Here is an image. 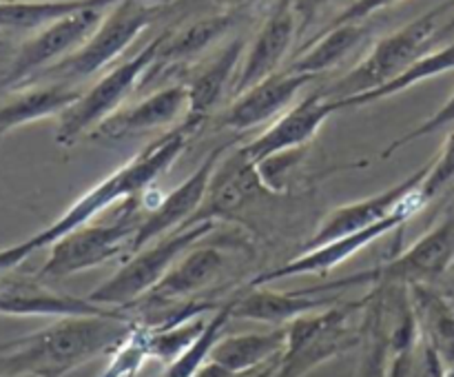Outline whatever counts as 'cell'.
<instances>
[{"mask_svg": "<svg viewBox=\"0 0 454 377\" xmlns=\"http://www.w3.org/2000/svg\"><path fill=\"white\" fill-rule=\"evenodd\" d=\"M129 310L120 315L58 318L49 326L0 344V375L65 377L74 368L114 353L136 328Z\"/></svg>", "mask_w": 454, "mask_h": 377, "instance_id": "cell-1", "label": "cell"}, {"mask_svg": "<svg viewBox=\"0 0 454 377\" xmlns=\"http://www.w3.org/2000/svg\"><path fill=\"white\" fill-rule=\"evenodd\" d=\"M198 131L195 127H191L189 122L182 120L176 129L162 133L160 137L151 140L140 153L133 155L129 162H124L122 167L115 169L114 173L105 177L102 182H98L96 186L87 191L84 195H80L56 222H51L49 226L40 229L35 235L40 248H47L56 242L58 238L67 235L69 231L78 229V226L89 224L93 217L98 216L105 208L114 207L115 202H129L136 195H140L142 191L149 189L164 171L171 169V164H176V160L189 146L191 136Z\"/></svg>", "mask_w": 454, "mask_h": 377, "instance_id": "cell-2", "label": "cell"}, {"mask_svg": "<svg viewBox=\"0 0 454 377\" xmlns=\"http://www.w3.org/2000/svg\"><path fill=\"white\" fill-rule=\"evenodd\" d=\"M454 7V0H443L437 7L428 9L419 18L411 20L408 25L399 27L393 34L377 40L366 58L357 67L341 75L333 87L322 89L331 100H344V98L362 96V93L377 91L393 82L395 78L411 69L419 58L433 51L437 43V34L443 27V18Z\"/></svg>", "mask_w": 454, "mask_h": 377, "instance_id": "cell-3", "label": "cell"}, {"mask_svg": "<svg viewBox=\"0 0 454 377\" xmlns=\"http://www.w3.org/2000/svg\"><path fill=\"white\" fill-rule=\"evenodd\" d=\"M366 302L368 295L355 302H337L331 309L293 319L288 324L286 349L270 377H306L322 364L362 344L364 318L362 322L353 318L366 309Z\"/></svg>", "mask_w": 454, "mask_h": 377, "instance_id": "cell-4", "label": "cell"}, {"mask_svg": "<svg viewBox=\"0 0 454 377\" xmlns=\"http://www.w3.org/2000/svg\"><path fill=\"white\" fill-rule=\"evenodd\" d=\"M162 3L167 0H120L106 9L105 18L91 35L53 67L35 75L29 84L38 82H67L75 84L91 78L98 71L109 67L118 56H122L133 40L160 16ZM27 84V87H29Z\"/></svg>", "mask_w": 454, "mask_h": 377, "instance_id": "cell-5", "label": "cell"}, {"mask_svg": "<svg viewBox=\"0 0 454 377\" xmlns=\"http://www.w3.org/2000/svg\"><path fill=\"white\" fill-rule=\"evenodd\" d=\"M213 229H215V222H198V224L180 226L153 240L140 251L131 253L129 260L109 279L89 293V297L98 304L129 310L173 269V264L186 251H191L200 240L213 233Z\"/></svg>", "mask_w": 454, "mask_h": 377, "instance_id": "cell-6", "label": "cell"}, {"mask_svg": "<svg viewBox=\"0 0 454 377\" xmlns=\"http://www.w3.org/2000/svg\"><path fill=\"white\" fill-rule=\"evenodd\" d=\"M167 35L168 31L160 34L145 49H140L136 56L115 65L98 82H93L87 91L80 93L78 100L60 115L56 131L58 145L74 146L80 137L96 131L105 120L118 114L120 105L131 96L133 89L145 82L146 74L158 60L160 49H162Z\"/></svg>", "mask_w": 454, "mask_h": 377, "instance_id": "cell-7", "label": "cell"}, {"mask_svg": "<svg viewBox=\"0 0 454 377\" xmlns=\"http://www.w3.org/2000/svg\"><path fill=\"white\" fill-rule=\"evenodd\" d=\"M454 264V213L421 235L415 244L386 264L322 284V291L340 293L353 287H415L433 284Z\"/></svg>", "mask_w": 454, "mask_h": 377, "instance_id": "cell-8", "label": "cell"}, {"mask_svg": "<svg viewBox=\"0 0 454 377\" xmlns=\"http://www.w3.org/2000/svg\"><path fill=\"white\" fill-rule=\"evenodd\" d=\"M105 13L106 9H84L35 31L18 47L9 67L0 69V93L27 87L35 75L74 53L96 31Z\"/></svg>", "mask_w": 454, "mask_h": 377, "instance_id": "cell-9", "label": "cell"}, {"mask_svg": "<svg viewBox=\"0 0 454 377\" xmlns=\"http://www.w3.org/2000/svg\"><path fill=\"white\" fill-rule=\"evenodd\" d=\"M137 224L133 216L120 217L109 224H82L58 238L49 247V257L35 275L43 279H62L82 271L96 269L105 262L131 253Z\"/></svg>", "mask_w": 454, "mask_h": 377, "instance_id": "cell-10", "label": "cell"}, {"mask_svg": "<svg viewBox=\"0 0 454 377\" xmlns=\"http://www.w3.org/2000/svg\"><path fill=\"white\" fill-rule=\"evenodd\" d=\"M426 207V202L421 200L419 189L412 193V198L408 200V204L403 208H399L397 213H393L386 220L377 222V224L368 226V229L355 231V233L341 235V238L331 240V242L322 244V247L306 248L300 255L288 260L286 264H279L275 269L262 271L260 275L251 279V287H266V284L279 282V279L297 278V275H324L328 271L337 269L340 264H344L346 260H350L353 255H357L362 248H366L368 244L377 242L380 238L388 235L390 231L399 229V226L406 224L412 216L421 211Z\"/></svg>", "mask_w": 454, "mask_h": 377, "instance_id": "cell-11", "label": "cell"}, {"mask_svg": "<svg viewBox=\"0 0 454 377\" xmlns=\"http://www.w3.org/2000/svg\"><path fill=\"white\" fill-rule=\"evenodd\" d=\"M114 309L93 302L91 297L53 291L38 275L12 271L0 278V315L12 318H82V315H120Z\"/></svg>", "mask_w": 454, "mask_h": 377, "instance_id": "cell-12", "label": "cell"}, {"mask_svg": "<svg viewBox=\"0 0 454 377\" xmlns=\"http://www.w3.org/2000/svg\"><path fill=\"white\" fill-rule=\"evenodd\" d=\"M264 193H270V191L262 180L257 162L251 158L247 146H238L231 153L226 151L213 171L202 207L184 226L198 224V222L229 220Z\"/></svg>", "mask_w": 454, "mask_h": 377, "instance_id": "cell-13", "label": "cell"}, {"mask_svg": "<svg viewBox=\"0 0 454 377\" xmlns=\"http://www.w3.org/2000/svg\"><path fill=\"white\" fill-rule=\"evenodd\" d=\"M226 151H229V145L215 146V149L200 162V167L195 169L177 189H173L171 193L164 195V198L151 208L149 216L137 224V231L136 235H133L131 242V253L140 251L142 247H146V244L153 242V240L162 238V235L184 226L186 222L200 211L204 198H207L213 171H215L217 162H220L222 155H224ZM131 253H129V255H131Z\"/></svg>", "mask_w": 454, "mask_h": 377, "instance_id": "cell-14", "label": "cell"}, {"mask_svg": "<svg viewBox=\"0 0 454 377\" xmlns=\"http://www.w3.org/2000/svg\"><path fill=\"white\" fill-rule=\"evenodd\" d=\"M295 40V0H278L269 16H266L264 25L260 27V31L253 38V43L248 44L247 53H244L242 67H239L238 78H235V96L251 89L253 84L266 80L269 75L278 74Z\"/></svg>", "mask_w": 454, "mask_h": 377, "instance_id": "cell-15", "label": "cell"}, {"mask_svg": "<svg viewBox=\"0 0 454 377\" xmlns=\"http://www.w3.org/2000/svg\"><path fill=\"white\" fill-rule=\"evenodd\" d=\"M430 162L426 167L417 169L412 176H408L406 180H402L399 185L390 186V189L381 191V193L371 195V198H364L359 202L344 204V207L335 208V211L328 213L324 217V222L319 224V229L315 231L313 238L304 244L301 251L306 248L322 247V244L331 242V240L341 238V235L355 233V231L368 229V226L377 224V222L386 220L393 213H397L399 208H403L408 204V200L412 198L419 185L424 182L426 173H428Z\"/></svg>", "mask_w": 454, "mask_h": 377, "instance_id": "cell-16", "label": "cell"}, {"mask_svg": "<svg viewBox=\"0 0 454 377\" xmlns=\"http://www.w3.org/2000/svg\"><path fill=\"white\" fill-rule=\"evenodd\" d=\"M333 114L335 105L331 98L324 91H315L284 111L264 133L244 146L255 162L286 151L306 149Z\"/></svg>", "mask_w": 454, "mask_h": 377, "instance_id": "cell-17", "label": "cell"}, {"mask_svg": "<svg viewBox=\"0 0 454 377\" xmlns=\"http://www.w3.org/2000/svg\"><path fill=\"white\" fill-rule=\"evenodd\" d=\"M340 302L337 293H322L317 287L301 291H273L266 287H251L231 297L233 319H251L270 326H288L301 315L331 309Z\"/></svg>", "mask_w": 454, "mask_h": 377, "instance_id": "cell-18", "label": "cell"}, {"mask_svg": "<svg viewBox=\"0 0 454 377\" xmlns=\"http://www.w3.org/2000/svg\"><path fill=\"white\" fill-rule=\"evenodd\" d=\"M315 78L317 75L295 74L288 69L278 71L235 96L233 105L226 109L224 118H222V124L233 131H248L253 127H260V124L282 115L295 100L297 93Z\"/></svg>", "mask_w": 454, "mask_h": 377, "instance_id": "cell-19", "label": "cell"}, {"mask_svg": "<svg viewBox=\"0 0 454 377\" xmlns=\"http://www.w3.org/2000/svg\"><path fill=\"white\" fill-rule=\"evenodd\" d=\"M224 269L226 255L217 247L191 248V251H186L184 255L173 264V269L137 302L145 304L146 309H162V306L180 304V302L189 300V297L211 288L213 284L222 278Z\"/></svg>", "mask_w": 454, "mask_h": 377, "instance_id": "cell-20", "label": "cell"}, {"mask_svg": "<svg viewBox=\"0 0 454 377\" xmlns=\"http://www.w3.org/2000/svg\"><path fill=\"white\" fill-rule=\"evenodd\" d=\"M189 111V89L186 84H168L158 89L137 105L129 109H120L109 120L96 129L98 137L120 140V137L137 136V133L155 131V129L171 127L173 122H182Z\"/></svg>", "mask_w": 454, "mask_h": 377, "instance_id": "cell-21", "label": "cell"}, {"mask_svg": "<svg viewBox=\"0 0 454 377\" xmlns=\"http://www.w3.org/2000/svg\"><path fill=\"white\" fill-rule=\"evenodd\" d=\"M244 53H247V40H231L191 82H186V89H189V111H186L184 122L200 129L207 122L211 111L229 93H233L235 78H238Z\"/></svg>", "mask_w": 454, "mask_h": 377, "instance_id": "cell-22", "label": "cell"}, {"mask_svg": "<svg viewBox=\"0 0 454 377\" xmlns=\"http://www.w3.org/2000/svg\"><path fill=\"white\" fill-rule=\"evenodd\" d=\"M80 93L82 91L78 87L67 82H38L16 89L9 100L0 102V137L22 124L38 122L51 115L60 118L78 100Z\"/></svg>", "mask_w": 454, "mask_h": 377, "instance_id": "cell-23", "label": "cell"}, {"mask_svg": "<svg viewBox=\"0 0 454 377\" xmlns=\"http://www.w3.org/2000/svg\"><path fill=\"white\" fill-rule=\"evenodd\" d=\"M368 35H371V27L366 22H344V25L326 27L317 31L309 43L301 44L286 69L310 75L326 74L333 67L341 65Z\"/></svg>", "mask_w": 454, "mask_h": 377, "instance_id": "cell-24", "label": "cell"}, {"mask_svg": "<svg viewBox=\"0 0 454 377\" xmlns=\"http://www.w3.org/2000/svg\"><path fill=\"white\" fill-rule=\"evenodd\" d=\"M288 326H273L262 333L222 335L211 350L213 362L233 373H253L269 366L286 349Z\"/></svg>", "mask_w": 454, "mask_h": 377, "instance_id": "cell-25", "label": "cell"}, {"mask_svg": "<svg viewBox=\"0 0 454 377\" xmlns=\"http://www.w3.org/2000/svg\"><path fill=\"white\" fill-rule=\"evenodd\" d=\"M235 18H238L235 12H222L213 13V16L198 18V20L191 22L189 27L180 31H168L167 40H164L162 49H160L158 60H155V65L146 74L145 82L153 78L155 71L160 74V71L168 69V67H176L180 62H186L191 58L200 56L202 51H207L215 40H220L233 27Z\"/></svg>", "mask_w": 454, "mask_h": 377, "instance_id": "cell-26", "label": "cell"}, {"mask_svg": "<svg viewBox=\"0 0 454 377\" xmlns=\"http://www.w3.org/2000/svg\"><path fill=\"white\" fill-rule=\"evenodd\" d=\"M120 0H4L0 3V31H40L84 9H109Z\"/></svg>", "mask_w": 454, "mask_h": 377, "instance_id": "cell-27", "label": "cell"}, {"mask_svg": "<svg viewBox=\"0 0 454 377\" xmlns=\"http://www.w3.org/2000/svg\"><path fill=\"white\" fill-rule=\"evenodd\" d=\"M419 333L446 366L454 364V302L434 291L433 284L411 287Z\"/></svg>", "mask_w": 454, "mask_h": 377, "instance_id": "cell-28", "label": "cell"}, {"mask_svg": "<svg viewBox=\"0 0 454 377\" xmlns=\"http://www.w3.org/2000/svg\"><path fill=\"white\" fill-rule=\"evenodd\" d=\"M357 377H390V346L388 328H386L384 295L381 288L372 287L364 309V337L362 359H359Z\"/></svg>", "mask_w": 454, "mask_h": 377, "instance_id": "cell-29", "label": "cell"}, {"mask_svg": "<svg viewBox=\"0 0 454 377\" xmlns=\"http://www.w3.org/2000/svg\"><path fill=\"white\" fill-rule=\"evenodd\" d=\"M454 182V131L446 137L443 142V149L439 151L437 158L430 162L428 173H426L424 182L419 185L421 200L426 204L433 198H437L446 186H450Z\"/></svg>", "mask_w": 454, "mask_h": 377, "instance_id": "cell-30", "label": "cell"}, {"mask_svg": "<svg viewBox=\"0 0 454 377\" xmlns=\"http://www.w3.org/2000/svg\"><path fill=\"white\" fill-rule=\"evenodd\" d=\"M450 124H454V93L446 102H443L442 106H439L437 111H434L433 115H430V118H426L424 122H419L417 127L408 129L403 136H399L397 140H393V145L386 146V149L381 151V160L393 158V155L397 153V151H402L403 146L412 145V142L421 140V137L426 136H433V133L442 131V129L450 127Z\"/></svg>", "mask_w": 454, "mask_h": 377, "instance_id": "cell-31", "label": "cell"}, {"mask_svg": "<svg viewBox=\"0 0 454 377\" xmlns=\"http://www.w3.org/2000/svg\"><path fill=\"white\" fill-rule=\"evenodd\" d=\"M353 0H295V16H297V40L309 34L317 22L324 20L326 13L335 9V4H344V9Z\"/></svg>", "mask_w": 454, "mask_h": 377, "instance_id": "cell-32", "label": "cell"}, {"mask_svg": "<svg viewBox=\"0 0 454 377\" xmlns=\"http://www.w3.org/2000/svg\"><path fill=\"white\" fill-rule=\"evenodd\" d=\"M397 3H402V0H353V3H350L348 7L340 13V16L333 18L326 27L344 25V22H366L368 18L375 16L377 12L393 7V4H397ZM326 27H324V29H326Z\"/></svg>", "mask_w": 454, "mask_h": 377, "instance_id": "cell-33", "label": "cell"}, {"mask_svg": "<svg viewBox=\"0 0 454 377\" xmlns=\"http://www.w3.org/2000/svg\"><path fill=\"white\" fill-rule=\"evenodd\" d=\"M35 251H40V244L35 240V235H29L22 242L12 244V247L0 248V278H4L7 273L16 271L22 262L27 260L29 255H34Z\"/></svg>", "mask_w": 454, "mask_h": 377, "instance_id": "cell-34", "label": "cell"}, {"mask_svg": "<svg viewBox=\"0 0 454 377\" xmlns=\"http://www.w3.org/2000/svg\"><path fill=\"white\" fill-rule=\"evenodd\" d=\"M262 371V368H260ZM260 371H253V373H233L229 371L226 366H222V364L213 362V359H208L207 364H204L202 368H200L198 373H195V377H253L257 375Z\"/></svg>", "mask_w": 454, "mask_h": 377, "instance_id": "cell-35", "label": "cell"}, {"mask_svg": "<svg viewBox=\"0 0 454 377\" xmlns=\"http://www.w3.org/2000/svg\"><path fill=\"white\" fill-rule=\"evenodd\" d=\"M450 34H454V16L450 18V20L443 22V27H442V29H439V34H437V43L442 38H448V35H450Z\"/></svg>", "mask_w": 454, "mask_h": 377, "instance_id": "cell-36", "label": "cell"}, {"mask_svg": "<svg viewBox=\"0 0 454 377\" xmlns=\"http://www.w3.org/2000/svg\"><path fill=\"white\" fill-rule=\"evenodd\" d=\"M443 377H454V364H452V366H448L446 375H443Z\"/></svg>", "mask_w": 454, "mask_h": 377, "instance_id": "cell-37", "label": "cell"}, {"mask_svg": "<svg viewBox=\"0 0 454 377\" xmlns=\"http://www.w3.org/2000/svg\"><path fill=\"white\" fill-rule=\"evenodd\" d=\"M0 377H38V375H0Z\"/></svg>", "mask_w": 454, "mask_h": 377, "instance_id": "cell-38", "label": "cell"}, {"mask_svg": "<svg viewBox=\"0 0 454 377\" xmlns=\"http://www.w3.org/2000/svg\"><path fill=\"white\" fill-rule=\"evenodd\" d=\"M0 3H4V0H0Z\"/></svg>", "mask_w": 454, "mask_h": 377, "instance_id": "cell-39", "label": "cell"}]
</instances>
